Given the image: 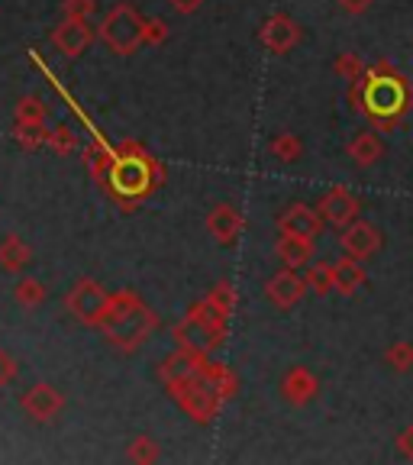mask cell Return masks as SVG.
<instances>
[{"mask_svg":"<svg viewBox=\"0 0 413 465\" xmlns=\"http://www.w3.org/2000/svg\"><path fill=\"white\" fill-rule=\"evenodd\" d=\"M165 178V168L159 165L149 149H143L139 143L126 139L113 149V165H110L107 182L101 184L120 207L133 211L136 203H143L145 197L152 194Z\"/></svg>","mask_w":413,"mask_h":465,"instance_id":"cell-1","label":"cell"},{"mask_svg":"<svg viewBox=\"0 0 413 465\" xmlns=\"http://www.w3.org/2000/svg\"><path fill=\"white\" fill-rule=\"evenodd\" d=\"M103 340L120 352H136L149 342V336L159 330V313L139 298L136 291H110L103 317L97 323Z\"/></svg>","mask_w":413,"mask_h":465,"instance_id":"cell-2","label":"cell"},{"mask_svg":"<svg viewBox=\"0 0 413 465\" xmlns=\"http://www.w3.org/2000/svg\"><path fill=\"white\" fill-rule=\"evenodd\" d=\"M352 104H356V110H365L375 126L391 130L400 124V116L413 104V97L407 81L394 72V65L378 62L369 74L352 81Z\"/></svg>","mask_w":413,"mask_h":465,"instance_id":"cell-3","label":"cell"},{"mask_svg":"<svg viewBox=\"0 0 413 465\" xmlns=\"http://www.w3.org/2000/svg\"><path fill=\"white\" fill-rule=\"evenodd\" d=\"M226 323H230V317L220 313L211 301L203 298V301H197V304H191L188 313L174 323L172 340H174V346L194 349L201 356H211V352H217V349L223 346Z\"/></svg>","mask_w":413,"mask_h":465,"instance_id":"cell-4","label":"cell"},{"mask_svg":"<svg viewBox=\"0 0 413 465\" xmlns=\"http://www.w3.org/2000/svg\"><path fill=\"white\" fill-rule=\"evenodd\" d=\"M143 26L145 16L133 4H113L97 26V39L113 55H136V49L143 45Z\"/></svg>","mask_w":413,"mask_h":465,"instance_id":"cell-5","label":"cell"},{"mask_svg":"<svg viewBox=\"0 0 413 465\" xmlns=\"http://www.w3.org/2000/svg\"><path fill=\"white\" fill-rule=\"evenodd\" d=\"M165 391H168V398L182 407L184 414H188L194 423H211L226 404V401L220 398V394L213 391L207 381H203L201 371H197V375H191V378H178V381L165 385Z\"/></svg>","mask_w":413,"mask_h":465,"instance_id":"cell-6","label":"cell"},{"mask_svg":"<svg viewBox=\"0 0 413 465\" xmlns=\"http://www.w3.org/2000/svg\"><path fill=\"white\" fill-rule=\"evenodd\" d=\"M107 298H110V291L103 288L97 278L84 275V278H78L72 288H68L65 311L78 320L81 327L97 330V323H101V317H103V307H107Z\"/></svg>","mask_w":413,"mask_h":465,"instance_id":"cell-7","label":"cell"},{"mask_svg":"<svg viewBox=\"0 0 413 465\" xmlns=\"http://www.w3.org/2000/svg\"><path fill=\"white\" fill-rule=\"evenodd\" d=\"M300 36H304V29L288 14H271L259 29V43L265 45L271 55H288V52H294L300 45Z\"/></svg>","mask_w":413,"mask_h":465,"instance_id":"cell-8","label":"cell"},{"mask_svg":"<svg viewBox=\"0 0 413 465\" xmlns=\"http://www.w3.org/2000/svg\"><path fill=\"white\" fill-rule=\"evenodd\" d=\"M20 407L29 420L52 423L62 411H65V394L58 391L55 385H49V381H39V385H33L29 391H23Z\"/></svg>","mask_w":413,"mask_h":465,"instance_id":"cell-9","label":"cell"},{"mask_svg":"<svg viewBox=\"0 0 413 465\" xmlns=\"http://www.w3.org/2000/svg\"><path fill=\"white\" fill-rule=\"evenodd\" d=\"M49 39L65 58H81L91 45H94L97 29L91 26V20H68V16H62V23L52 29Z\"/></svg>","mask_w":413,"mask_h":465,"instance_id":"cell-10","label":"cell"},{"mask_svg":"<svg viewBox=\"0 0 413 465\" xmlns=\"http://www.w3.org/2000/svg\"><path fill=\"white\" fill-rule=\"evenodd\" d=\"M275 226L278 232H294V236H307V240H317L327 220L320 217L317 207L310 203H288L281 213L275 217Z\"/></svg>","mask_w":413,"mask_h":465,"instance_id":"cell-11","label":"cell"},{"mask_svg":"<svg viewBox=\"0 0 413 465\" xmlns=\"http://www.w3.org/2000/svg\"><path fill=\"white\" fill-rule=\"evenodd\" d=\"M317 211L329 226H339L342 230V226H349L352 220H359V213H362V201L346 188H329L327 194L317 201Z\"/></svg>","mask_w":413,"mask_h":465,"instance_id":"cell-12","label":"cell"},{"mask_svg":"<svg viewBox=\"0 0 413 465\" xmlns=\"http://www.w3.org/2000/svg\"><path fill=\"white\" fill-rule=\"evenodd\" d=\"M381 242H385L381 230L371 226V223H365V220H352L349 226H342V236H339L342 252L352 255V259H359V262L371 259V255L381 249Z\"/></svg>","mask_w":413,"mask_h":465,"instance_id":"cell-13","label":"cell"},{"mask_svg":"<svg viewBox=\"0 0 413 465\" xmlns=\"http://www.w3.org/2000/svg\"><path fill=\"white\" fill-rule=\"evenodd\" d=\"M265 294H269V301L278 311H290V307H298L300 298L307 294V282H304V275H298V269L281 265V272H275V275L269 278V284H265Z\"/></svg>","mask_w":413,"mask_h":465,"instance_id":"cell-14","label":"cell"},{"mask_svg":"<svg viewBox=\"0 0 413 465\" xmlns=\"http://www.w3.org/2000/svg\"><path fill=\"white\" fill-rule=\"evenodd\" d=\"M242 230H246V217H242V211L232 207V203H217V207L207 213V232H211L220 246H232V242L242 236Z\"/></svg>","mask_w":413,"mask_h":465,"instance_id":"cell-15","label":"cell"},{"mask_svg":"<svg viewBox=\"0 0 413 465\" xmlns=\"http://www.w3.org/2000/svg\"><path fill=\"white\" fill-rule=\"evenodd\" d=\"M320 394V378L313 375L304 365H294V369L284 371L281 378V398L288 401L290 407H307L313 398Z\"/></svg>","mask_w":413,"mask_h":465,"instance_id":"cell-16","label":"cell"},{"mask_svg":"<svg viewBox=\"0 0 413 465\" xmlns=\"http://www.w3.org/2000/svg\"><path fill=\"white\" fill-rule=\"evenodd\" d=\"M275 255H278L281 265L300 272L313 262V240H307V236H294V232H278Z\"/></svg>","mask_w":413,"mask_h":465,"instance_id":"cell-17","label":"cell"},{"mask_svg":"<svg viewBox=\"0 0 413 465\" xmlns=\"http://www.w3.org/2000/svg\"><path fill=\"white\" fill-rule=\"evenodd\" d=\"M369 284V272L359 259L352 255H342V259L333 262V291H339L342 298H352L359 291Z\"/></svg>","mask_w":413,"mask_h":465,"instance_id":"cell-18","label":"cell"},{"mask_svg":"<svg viewBox=\"0 0 413 465\" xmlns=\"http://www.w3.org/2000/svg\"><path fill=\"white\" fill-rule=\"evenodd\" d=\"M207 356H201V352H194V349H184L178 346L172 352V356L162 359L159 365V378H162V385H172V381H178V378H191L201 371V362Z\"/></svg>","mask_w":413,"mask_h":465,"instance_id":"cell-19","label":"cell"},{"mask_svg":"<svg viewBox=\"0 0 413 465\" xmlns=\"http://www.w3.org/2000/svg\"><path fill=\"white\" fill-rule=\"evenodd\" d=\"M201 378L223 401H232L236 394H240V375H236V371H232L226 362H213V359H203V362H201Z\"/></svg>","mask_w":413,"mask_h":465,"instance_id":"cell-20","label":"cell"},{"mask_svg":"<svg viewBox=\"0 0 413 465\" xmlns=\"http://www.w3.org/2000/svg\"><path fill=\"white\" fill-rule=\"evenodd\" d=\"M33 262V249H29V242L23 240V236H16V232H7L4 240H0V269L7 272V275H16V272H23Z\"/></svg>","mask_w":413,"mask_h":465,"instance_id":"cell-21","label":"cell"},{"mask_svg":"<svg viewBox=\"0 0 413 465\" xmlns=\"http://www.w3.org/2000/svg\"><path fill=\"white\" fill-rule=\"evenodd\" d=\"M346 153L359 168H371L381 155H385V143H381L375 133H359V136L349 139Z\"/></svg>","mask_w":413,"mask_h":465,"instance_id":"cell-22","label":"cell"},{"mask_svg":"<svg viewBox=\"0 0 413 465\" xmlns=\"http://www.w3.org/2000/svg\"><path fill=\"white\" fill-rule=\"evenodd\" d=\"M84 165L91 172V178L97 184H103L110 174V165H113V145H107L101 136H94V143L84 145Z\"/></svg>","mask_w":413,"mask_h":465,"instance_id":"cell-23","label":"cell"},{"mask_svg":"<svg viewBox=\"0 0 413 465\" xmlns=\"http://www.w3.org/2000/svg\"><path fill=\"white\" fill-rule=\"evenodd\" d=\"M14 143L26 153H39L49 145V126L45 124H14Z\"/></svg>","mask_w":413,"mask_h":465,"instance_id":"cell-24","label":"cell"},{"mask_svg":"<svg viewBox=\"0 0 413 465\" xmlns=\"http://www.w3.org/2000/svg\"><path fill=\"white\" fill-rule=\"evenodd\" d=\"M49 298V291H45V284L39 282V278H20L14 288V301L20 307H26V311H33V307H39L43 301Z\"/></svg>","mask_w":413,"mask_h":465,"instance_id":"cell-25","label":"cell"},{"mask_svg":"<svg viewBox=\"0 0 413 465\" xmlns=\"http://www.w3.org/2000/svg\"><path fill=\"white\" fill-rule=\"evenodd\" d=\"M126 459L130 462H136V465H152V462H159L162 459V450H159V443H155L152 436H133L130 440V446H126Z\"/></svg>","mask_w":413,"mask_h":465,"instance_id":"cell-26","label":"cell"},{"mask_svg":"<svg viewBox=\"0 0 413 465\" xmlns=\"http://www.w3.org/2000/svg\"><path fill=\"white\" fill-rule=\"evenodd\" d=\"M269 149L278 162H298L304 155V143H300L298 133H278L269 143Z\"/></svg>","mask_w":413,"mask_h":465,"instance_id":"cell-27","label":"cell"},{"mask_svg":"<svg viewBox=\"0 0 413 465\" xmlns=\"http://www.w3.org/2000/svg\"><path fill=\"white\" fill-rule=\"evenodd\" d=\"M304 282H307V288L313 291V294H329L333 291V265L329 262H313V265H307V272H304Z\"/></svg>","mask_w":413,"mask_h":465,"instance_id":"cell-28","label":"cell"},{"mask_svg":"<svg viewBox=\"0 0 413 465\" xmlns=\"http://www.w3.org/2000/svg\"><path fill=\"white\" fill-rule=\"evenodd\" d=\"M45 116H49V110H45V104L39 101V97L26 94L16 101L14 107V124H45Z\"/></svg>","mask_w":413,"mask_h":465,"instance_id":"cell-29","label":"cell"},{"mask_svg":"<svg viewBox=\"0 0 413 465\" xmlns=\"http://www.w3.org/2000/svg\"><path fill=\"white\" fill-rule=\"evenodd\" d=\"M49 149L58 159H68L72 153H78V133L65 124L55 126V130H49Z\"/></svg>","mask_w":413,"mask_h":465,"instance_id":"cell-30","label":"cell"},{"mask_svg":"<svg viewBox=\"0 0 413 465\" xmlns=\"http://www.w3.org/2000/svg\"><path fill=\"white\" fill-rule=\"evenodd\" d=\"M385 362L391 365L394 371H410L413 369V342H407V340H398V342H391V346L385 349Z\"/></svg>","mask_w":413,"mask_h":465,"instance_id":"cell-31","label":"cell"},{"mask_svg":"<svg viewBox=\"0 0 413 465\" xmlns=\"http://www.w3.org/2000/svg\"><path fill=\"white\" fill-rule=\"evenodd\" d=\"M207 301H211V304L217 307L220 313L232 317V311H236V304H240V294H236V288H232L230 282H220V284H213V288H211Z\"/></svg>","mask_w":413,"mask_h":465,"instance_id":"cell-32","label":"cell"},{"mask_svg":"<svg viewBox=\"0 0 413 465\" xmlns=\"http://www.w3.org/2000/svg\"><path fill=\"white\" fill-rule=\"evenodd\" d=\"M333 72L339 74V78H346V81H359L365 74L362 55H356V52H342V55L333 62Z\"/></svg>","mask_w":413,"mask_h":465,"instance_id":"cell-33","label":"cell"},{"mask_svg":"<svg viewBox=\"0 0 413 465\" xmlns=\"http://www.w3.org/2000/svg\"><path fill=\"white\" fill-rule=\"evenodd\" d=\"M162 43H168V23L162 16H145L143 45H162Z\"/></svg>","mask_w":413,"mask_h":465,"instance_id":"cell-34","label":"cell"},{"mask_svg":"<svg viewBox=\"0 0 413 465\" xmlns=\"http://www.w3.org/2000/svg\"><path fill=\"white\" fill-rule=\"evenodd\" d=\"M97 14V0H62V16L68 20H91Z\"/></svg>","mask_w":413,"mask_h":465,"instance_id":"cell-35","label":"cell"},{"mask_svg":"<svg viewBox=\"0 0 413 465\" xmlns=\"http://www.w3.org/2000/svg\"><path fill=\"white\" fill-rule=\"evenodd\" d=\"M16 359L10 356L7 349H0V388H7V385H14V378H16Z\"/></svg>","mask_w":413,"mask_h":465,"instance_id":"cell-36","label":"cell"},{"mask_svg":"<svg viewBox=\"0 0 413 465\" xmlns=\"http://www.w3.org/2000/svg\"><path fill=\"white\" fill-rule=\"evenodd\" d=\"M398 452H400L404 459H413V423H410V427H404V430L398 433Z\"/></svg>","mask_w":413,"mask_h":465,"instance_id":"cell-37","label":"cell"},{"mask_svg":"<svg viewBox=\"0 0 413 465\" xmlns=\"http://www.w3.org/2000/svg\"><path fill=\"white\" fill-rule=\"evenodd\" d=\"M375 4V0H339V7L346 10V14H352V16H362V14H369V7Z\"/></svg>","mask_w":413,"mask_h":465,"instance_id":"cell-38","label":"cell"},{"mask_svg":"<svg viewBox=\"0 0 413 465\" xmlns=\"http://www.w3.org/2000/svg\"><path fill=\"white\" fill-rule=\"evenodd\" d=\"M168 4H172V10H174V14L191 16V14H197V10H201V4H203V0H168Z\"/></svg>","mask_w":413,"mask_h":465,"instance_id":"cell-39","label":"cell"}]
</instances>
